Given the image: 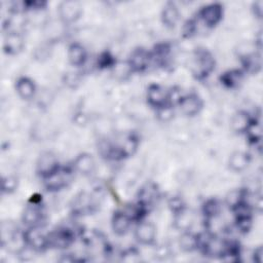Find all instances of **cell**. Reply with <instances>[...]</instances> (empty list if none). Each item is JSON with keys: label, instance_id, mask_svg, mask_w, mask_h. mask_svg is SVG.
Instances as JSON below:
<instances>
[{"label": "cell", "instance_id": "cell-2", "mask_svg": "<svg viewBox=\"0 0 263 263\" xmlns=\"http://www.w3.org/2000/svg\"><path fill=\"white\" fill-rule=\"evenodd\" d=\"M22 220L28 227H40L44 223L45 211L42 205V198L39 194L31 196L24 209Z\"/></svg>", "mask_w": 263, "mask_h": 263}, {"label": "cell", "instance_id": "cell-25", "mask_svg": "<svg viewBox=\"0 0 263 263\" xmlns=\"http://www.w3.org/2000/svg\"><path fill=\"white\" fill-rule=\"evenodd\" d=\"M253 119L254 118H252L248 114V112H246V111H238L232 117L231 126H232L234 132L239 133V134H245Z\"/></svg>", "mask_w": 263, "mask_h": 263}, {"label": "cell", "instance_id": "cell-3", "mask_svg": "<svg viewBox=\"0 0 263 263\" xmlns=\"http://www.w3.org/2000/svg\"><path fill=\"white\" fill-rule=\"evenodd\" d=\"M74 168L68 166H60L54 173L46 177L44 180V186L46 190L55 192L67 187L73 180Z\"/></svg>", "mask_w": 263, "mask_h": 263}, {"label": "cell", "instance_id": "cell-33", "mask_svg": "<svg viewBox=\"0 0 263 263\" xmlns=\"http://www.w3.org/2000/svg\"><path fill=\"white\" fill-rule=\"evenodd\" d=\"M156 116L160 121H168L174 117V108L172 105H164L156 109Z\"/></svg>", "mask_w": 263, "mask_h": 263}, {"label": "cell", "instance_id": "cell-20", "mask_svg": "<svg viewBox=\"0 0 263 263\" xmlns=\"http://www.w3.org/2000/svg\"><path fill=\"white\" fill-rule=\"evenodd\" d=\"M15 90L23 100H30L35 96L36 85L29 77H20L15 82Z\"/></svg>", "mask_w": 263, "mask_h": 263}, {"label": "cell", "instance_id": "cell-22", "mask_svg": "<svg viewBox=\"0 0 263 263\" xmlns=\"http://www.w3.org/2000/svg\"><path fill=\"white\" fill-rule=\"evenodd\" d=\"M228 164H229V167L231 171H233L235 173L242 172L250 164V156L246 152L235 151L230 155V157L228 159Z\"/></svg>", "mask_w": 263, "mask_h": 263}, {"label": "cell", "instance_id": "cell-37", "mask_svg": "<svg viewBox=\"0 0 263 263\" xmlns=\"http://www.w3.org/2000/svg\"><path fill=\"white\" fill-rule=\"evenodd\" d=\"M263 2L261 0H258V1H255L252 5V9H253V12L254 14L256 15V17L258 18H261L262 17V12H263Z\"/></svg>", "mask_w": 263, "mask_h": 263}, {"label": "cell", "instance_id": "cell-9", "mask_svg": "<svg viewBox=\"0 0 263 263\" xmlns=\"http://www.w3.org/2000/svg\"><path fill=\"white\" fill-rule=\"evenodd\" d=\"M60 18L64 23H74L82 14V5L76 0H67L60 3L58 7Z\"/></svg>", "mask_w": 263, "mask_h": 263}, {"label": "cell", "instance_id": "cell-35", "mask_svg": "<svg viewBox=\"0 0 263 263\" xmlns=\"http://www.w3.org/2000/svg\"><path fill=\"white\" fill-rule=\"evenodd\" d=\"M168 206H170L171 211L174 213V215L178 214L186 209V205H185L183 199L179 196H172L168 200Z\"/></svg>", "mask_w": 263, "mask_h": 263}, {"label": "cell", "instance_id": "cell-38", "mask_svg": "<svg viewBox=\"0 0 263 263\" xmlns=\"http://www.w3.org/2000/svg\"><path fill=\"white\" fill-rule=\"evenodd\" d=\"M253 260L256 262H261L262 261V248L259 247L254 251L253 254Z\"/></svg>", "mask_w": 263, "mask_h": 263}, {"label": "cell", "instance_id": "cell-26", "mask_svg": "<svg viewBox=\"0 0 263 263\" xmlns=\"http://www.w3.org/2000/svg\"><path fill=\"white\" fill-rule=\"evenodd\" d=\"M241 63L243 66V72H249V73H257L261 69V55L257 52H251L243 58H241Z\"/></svg>", "mask_w": 263, "mask_h": 263}, {"label": "cell", "instance_id": "cell-10", "mask_svg": "<svg viewBox=\"0 0 263 263\" xmlns=\"http://www.w3.org/2000/svg\"><path fill=\"white\" fill-rule=\"evenodd\" d=\"M178 106L184 115L192 117L197 115L201 111L203 107V102L197 93L190 92L181 97Z\"/></svg>", "mask_w": 263, "mask_h": 263}, {"label": "cell", "instance_id": "cell-17", "mask_svg": "<svg viewBox=\"0 0 263 263\" xmlns=\"http://www.w3.org/2000/svg\"><path fill=\"white\" fill-rule=\"evenodd\" d=\"M132 218L124 210L114 212L111 220V226L114 233H116L117 235H124L132 226Z\"/></svg>", "mask_w": 263, "mask_h": 263}, {"label": "cell", "instance_id": "cell-28", "mask_svg": "<svg viewBox=\"0 0 263 263\" xmlns=\"http://www.w3.org/2000/svg\"><path fill=\"white\" fill-rule=\"evenodd\" d=\"M180 248L186 252L197 250L198 248V234L192 232H184L179 239Z\"/></svg>", "mask_w": 263, "mask_h": 263}, {"label": "cell", "instance_id": "cell-7", "mask_svg": "<svg viewBox=\"0 0 263 263\" xmlns=\"http://www.w3.org/2000/svg\"><path fill=\"white\" fill-rule=\"evenodd\" d=\"M199 20L209 28H213L220 23L223 17V6L220 3H210L198 11Z\"/></svg>", "mask_w": 263, "mask_h": 263}, {"label": "cell", "instance_id": "cell-27", "mask_svg": "<svg viewBox=\"0 0 263 263\" xmlns=\"http://www.w3.org/2000/svg\"><path fill=\"white\" fill-rule=\"evenodd\" d=\"M245 134L251 144L255 146L260 145L262 139V127L260 121L257 119H253Z\"/></svg>", "mask_w": 263, "mask_h": 263}, {"label": "cell", "instance_id": "cell-14", "mask_svg": "<svg viewBox=\"0 0 263 263\" xmlns=\"http://www.w3.org/2000/svg\"><path fill=\"white\" fill-rule=\"evenodd\" d=\"M135 237L137 241L141 245H152L156 238V228L154 224L143 220L140 221L135 229Z\"/></svg>", "mask_w": 263, "mask_h": 263}, {"label": "cell", "instance_id": "cell-34", "mask_svg": "<svg viewBox=\"0 0 263 263\" xmlns=\"http://www.w3.org/2000/svg\"><path fill=\"white\" fill-rule=\"evenodd\" d=\"M47 5L46 1L41 0H28V1H22L23 11L26 10H41L45 8Z\"/></svg>", "mask_w": 263, "mask_h": 263}, {"label": "cell", "instance_id": "cell-36", "mask_svg": "<svg viewBox=\"0 0 263 263\" xmlns=\"http://www.w3.org/2000/svg\"><path fill=\"white\" fill-rule=\"evenodd\" d=\"M196 30H197V26H196V22L195 20H188L183 28H182V34H183V37L184 38H190L192 37L195 33H196Z\"/></svg>", "mask_w": 263, "mask_h": 263}, {"label": "cell", "instance_id": "cell-11", "mask_svg": "<svg viewBox=\"0 0 263 263\" xmlns=\"http://www.w3.org/2000/svg\"><path fill=\"white\" fill-rule=\"evenodd\" d=\"M97 201L92 194L86 192H80L75 196L72 202V211L77 216L87 215L95 211Z\"/></svg>", "mask_w": 263, "mask_h": 263}, {"label": "cell", "instance_id": "cell-19", "mask_svg": "<svg viewBox=\"0 0 263 263\" xmlns=\"http://www.w3.org/2000/svg\"><path fill=\"white\" fill-rule=\"evenodd\" d=\"M161 22L167 28H174L180 17V11L178 6L174 2H167L164 4L161 10Z\"/></svg>", "mask_w": 263, "mask_h": 263}, {"label": "cell", "instance_id": "cell-13", "mask_svg": "<svg viewBox=\"0 0 263 263\" xmlns=\"http://www.w3.org/2000/svg\"><path fill=\"white\" fill-rule=\"evenodd\" d=\"M147 102L155 110L168 104V90L163 86L153 83L147 89ZM170 105V104H168Z\"/></svg>", "mask_w": 263, "mask_h": 263}, {"label": "cell", "instance_id": "cell-15", "mask_svg": "<svg viewBox=\"0 0 263 263\" xmlns=\"http://www.w3.org/2000/svg\"><path fill=\"white\" fill-rule=\"evenodd\" d=\"M25 45L23 35L16 31L7 32L3 39V51L6 54L14 55L21 52Z\"/></svg>", "mask_w": 263, "mask_h": 263}, {"label": "cell", "instance_id": "cell-29", "mask_svg": "<svg viewBox=\"0 0 263 263\" xmlns=\"http://www.w3.org/2000/svg\"><path fill=\"white\" fill-rule=\"evenodd\" d=\"M248 191L245 189H235L230 191L226 196V205L232 211L234 208H236L239 203H241L243 200L248 197Z\"/></svg>", "mask_w": 263, "mask_h": 263}, {"label": "cell", "instance_id": "cell-8", "mask_svg": "<svg viewBox=\"0 0 263 263\" xmlns=\"http://www.w3.org/2000/svg\"><path fill=\"white\" fill-rule=\"evenodd\" d=\"M60 166L61 165L55 154L50 151H45L41 153L38 157V160L36 162V173L42 179H45L46 177L54 173Z\"/></svg>", "mask_w": 263, "mask_h": 263}, {"label": "cell", "instance_id": "cell-24", "mask_svg": "<svg viewBox=\"0 0 263 263\" xmlns=\"http://www.w3.org/2000/svg\"><path fill=\"white\" fill-rule=\"evenodd\" d=\"M222 205L219 199L217 198H209L202 204V214L206 221V223L215 220L221 213Z\"/></svg>", "mask_w": 263, "mask_h": 263}, {"label": "cell", "instance_id": "cell-6", "mask_svg": "<svg viewBox=\"0 0 263 263\" xmlns=\"http://www.w3.org/2000/svg\"><path fill=\"white\" fill-rule=\"evenodd\" d=\"M48 247L55 249H66L75 240L74 231L68 227H59L47 234Z\"/></svg>", "mask_w": 263, "mask_h": 263}, {"label": "cell", "instance_id": "cell-4", "mask_svg": "<svg viewBox=\"0 0 263 263\" xmlns=\"http://www.w3.org/2000/svg\"><path fill=\"white\" fill-rule=\"evenodd\" d=\"M24 243L32 251L43 252L48 249V238L40 227H28L22 234Z\"/></svg>", "mask_w": 263, "mask_h": 263}, {"label": "cell", "instance_id": "cell-1", "mask_svg": "<svg viewBox=\"0 0 263 263\" xmlns=\"http://www.w3.org/2000/svg\"><path fill=\"white\" fill-rule=\"evenodd\" d=\"M216 61L211 51L206 48H196L193 53L191 71L197 80L206 79L215 70Z\"/></svg>", "mask_w": 263, "mask_h": 263}, {"label": "cell", "instance_id": "cell-23", "mask_svg": "<svg viewBox=\"0 0 263 263\" xmlns=\"http://www.w3.org/2000/svg\"><path fill=\"white\" fill-rule=\"evenodd\" d=\"M172 47L171 44L167 42H160L157 43L153 50L150 51L151 52V57H152V63H156L159 66H163L165 65L170 53H171Z\"/></svg>", "mask_w": 263, "mask_h": 263}, {"label": "cell", "instance_id": "cell-5", "mask_svg": "<svg viewBox=\"0 0 263 263\" xmlns=\"http://www.w3.org/2000/svg\"><path fill=\"white\" fill-rule=\"evenodd\" d=\"M151 64H152L151 52L144 47L135 48L130 52L127 61L128 68L130 69V71L135 73H141L146 71Z\"/></svg>", "mask_w": 263, "mask_h": 263}, {"label": "cell", "instance_id": "cell-31", "mask_svg": "<svg viewBox=\"0 0 263 263\" xmlns=\"http://www.w3.org/2000/svg\"><path fill=\"white\" fill-rule=\"evenodd\" d=\"M1 188H2V192L6 194L14 192L15 189L17 188V178L12 175L4 176L2 178Z\"/></svg>", "mask_w": 263, "mask_h": 263}, {"label": "cell", "instance_id": "cell-30", "mask_svg": "<svg viewBox=\"0 0 263 263\" xmlns=\"http://www.w3.org/2000/svg\"><path fill=\"white\" fill-rule=\"evenodd\" d=\"M189 214L187 212V209L183 210L182 212H180L178 214H175V223H176L177 227H179L182 230H186L190 227V225L192 223V219Z\"/></svg>", "mask_w": 263, "mask_h": 263}, {"label": "cell", "instance_id": "cell-12", "mask_svg": "<svg viewBox=\"0 0 263 263\" xmlns=\"http://www.w3.org/2000/svg\"><path fill=\"white\" fill-rule=\"evenodd\" d=\"M159 198V189L155 183L149 182L141 187L138 192V200L141 205H143L147 211H150L151 208L157 202Z\"/></svg>", "mask_w": 263, "mask_h": 263}, {"label": "cell", "instance_id": "cell-18", "mask_svg": "<svg viewBox=\"0 0 263 263\" xmlns=\"http://www.w3.org/2000/svg\"><path fill=\"white\" fill-rule=\"evenodd\" d=\"M68 60L69 63L75 67L84 65L87 59L86 49L84 46L78 42H73L68 47Z\"/></svg>", "mask_w": 263, "mask_h": 263}, {"label": "cell", "instance_id": "cell-21", "mask_svg": "<svg viewBox=\"0 0 263 263\" xmlns=\"http://www.w3.org/2000/svg\"><path fill=\"white\" fill-rule=\"evenodd\" d=\"M245 72L241 69H231L220 76V82L227 88L237 87L243 80Z\"/></svg>", "mask_w": 263, "mask_h": 263}, {"label": "cell", "instance_id": "cell-16", "mask_svg": "<svg viewBox=\"0 0 263 263\" xmlns=\"http://www.w3.org/2000/svg\"><path fill=\"white\" fill-rule=\"evenodd\" d=\"M73 168L75 172L83 176H88L93 173L96 167V161L91 154L83 152L76 156L73 161Z\"/></svg>", "mask_w": 263, "mask_h": 263}, {"label": "cell", "instance_id": "cell-32", "mask_svg": "<svg viewBox=\"0 0 263 263\" xmlns=\"http://www.w3.org/2000/svg\"><path fill=\"white\" fill-rule=\"evenodd\" d=\"M115 63H116L115 58L109 51H104L98 57L97 66L100 69H107L114 66Z\"/></svg>", "mask_w": 263, "mask_h": 263}]
</instances>
